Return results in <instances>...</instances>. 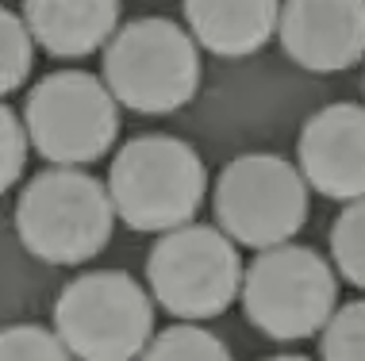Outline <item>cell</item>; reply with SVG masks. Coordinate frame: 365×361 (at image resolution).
<instances>
[{
    "label": "cell",
    "mask_w": 365,
    "mask_h": 361,
    "mask_svg": "<svg viewBox=\"0 0 365 361\" xmlns=\"http://www.w3.org/2000/svg\"><path fill=\"white\" fill-rule=\"evenodd\" d=\"M208 192L200 154L177 135H135L112 158L108 197L131 231L170 235L192 223Z\"/></svg>",
    "instance_id": "6da1fadb"
},
{
    "label": "cell",
    "mask_w": 365,
    "mask_h": 361,
    "mask_svg": "<svg viewBox=\"0 0 365 361\" xmlns=\"http://www.w3.org/2000/svg\"><path fill=\"white\" fill-rule=\"evenodd\" d=\"M115 227V208L108 184L85 169L35 173L16 200V235L31 258L46 266H81L93 261Z\"/></svg>",
    "instance_id": "7a4b0ae2"
},
{
    "label": "cell",
    "mask_w": 365,
    "mask_h": 361,
    "mask_svg": "<svg viewBox=\"0 0 365 361\" xmlns=\"http://www.w3.org/2000/svg\"><path fill=\"white\" fill-rule=\"evenodd\" d=\"M104 85L127 112L170 115L200 89V51L177 19H127L104 46Z\"/></svg>",
    "instance_id": "3957f363"
},
{
    "label": "cell",
    "mask_w": 365,
    "mask_h": 361,
    "mask_svg": "<svg viewBox=\"0 0 365 361\" xmlns=\"http://www.w3.org/2000/svg\"><path fill=\"white\" fill-rule=\"evenodd\" d=\"M54 335L77 361H135L154 338V300L123 269L81 273L54 300Z\"/></svg>",
    "instance_id": "277c9868"
},
{
    "label": "cell",
    "mask_w": 365,
    "mask_h": 361,
    "mask_svg": "<svg viewBox=\"0 0 365 361\" xmlns=\"http://www.w3.org/2000/svg\"><path fill=\"white\" fill-rule=\"evenodd\" d=\"M242 273L239 246L215 223H185L146 253L150 296L181 323L223 315L242 292Z\"/></svg>",
    "instance_id": "5b68a950"
},
{
    "label": "cell",
    "mask_w": 365,
    "mask_h": 361,
    "mask_svg": "<svg viewBox=\"0 0 365 361\" xmlns=\"http://www.w3.org/2000/svg\"><path fill=\"white\" fill-rule=\"evenodd\" d=\"M242 311L265 338L296 342L327 327L339 308V277L334 266L312 246L262 250L242 273Z\"/></svg>",
    "instance_id": "8992f818"
},
{
    "label": "cell",
    "mask_w": 365,
    "mask_h": 361,
    "mask_svg": "<svg viewBox=\"0 0 365 361\" xmlns=\"http://www.w3.org/2000/svg\"><path fill=\"white\" fill-rule=\"evenodd\" d=\"M215 227L235 246L273 250L308 223V181L277 154H242L215 177Z\"/></svg>",
    "instance_id": "52a82bcc"
},
{
    "label": "cell",
    "mask_w": 365,
    "mask_h": 361,
    "mask_svg": "<svg viewBox=\"0 0 365 361\" xmlns=\"http://www.w3.org/2000/svg\"><path fill=\"white\" fill-rule=\"evenodd\" d=\"M27 142L62 169L101 162L120 135V104L85 70L46 73L24 100Z\"/></svg>",
    "instance_id": "ba28073f"
},
{
    "label": "cell",
    "mask_w": 365,
    "mask_h": 361,
    "mask_svg": "<svg viewBox=\"0 0 365 361\" xmlns=\"http://www.w3.org/2000/svg\"><path fill=\"white\" fill-rule=\"evenodd\" d=\"M296 169L319 197L365 200V104H327L300 127Z\"/></svg>",
    "instance_id": "9c48e42d"
},
{
    "label": "cell",
    "mask_w": 365,
    "mask_h": 361,
    "mask_svg": "<svg viewBox=\"0 0 365 361\" xmlns=\"http://www.w3.org/2000/svg\"><path fill=\"white\" fill-rule=\"evenodd\" d=\"M284 54L315 73L350 70L365 58V0H292L281 4Z\"/></svg>",
    "instance_id": "30bf717a"
},
{
    "label": "cell",
    "mask_w": 365,
    "mask_h": 361,
    "mask_svg": "<svg viewBox=\"0 0 365 361\" xmlns=\"http://www.w3.org/2000/svg\"><path fill=\"white\" fill-rule=\"evenodd\" d=\"M19 16L35 46L54 58H85L104 51L120 31L115 0H27Z\"/></svg>",
    "instance_id": "8fae6325"
},
{
    "label": "cell",
    "mask_w": 365,
    "mask_h": 361,
    "mask_svg": "<svg viewBox=\"0 0 365 361\" xmlns=\"http://www.w3.org/2000/svg\"><path fill=\"white\" fill-rule=\"evenodd\" d=\"M277 19L273 0H185V31L220 58L258 54L277 35Z\"/></svg>",
    "instance_id": "7c38bea8"
},
{
    "label": "cell",
    "mask_w": 365,
    "mask_h": 361,
    "mask_svg": "<svg viewBox=\"0 0 365 361\" xmlns=\"http://www.w3.org/2000/svg\"><path fill=\"white\" fill-rule=\"evenodd\" d=\"M139 361H231V350L208 327L177 323L158 330Z\"/></svg>",
    "instance_id": "4fadbf2b"
},
{
    "label": "cell",
    "mask_w": 365,
    "mask_h": 361,
    "mask_svg": "<svg viewBox=\"0 0 365 361\" xmlns=\"http://www.w3.org/2000/svg\"><path fill=\"white\" fill-rule=\"evenodd\" d=\"M331 258L354 288L365 292V200H354L331 223Z\"/></svg>",
    "instance_id": "5bb4252c"
},
{
    "label": "cell",
    "mask_w": 365,
    "mask_h": 361,
    "mask_svg": "<svg viewBox=\"0 0 365 361\" xmlns=\"http://www.w3.org/2000/svg\"><path fill=\"white\" fill-rule=\"evenodd\" d=\"M35 66V38L27 31L24 16L0 4V96L16 93L31 77Z\"/></svg>",
    "instance_id": "9a60e30c"
},
{
    "label": "cell",
    "mask_w": 365,
    "mask_h": 361,
    "mask_svg": "<svg viewBox=\"0 0 365 361\" xmlns=\"http://www.w3.org/2000/svg\"><path fill=\"white\" fill-rule=\"evenodd\" d=\"M319 357L323 361H365V300L334 308L319 335Z\"/></svg>",
    "instance_id": "2e32d148"
},
{
    "label": "cell",
    "mask_w": 365,
    "mask_h": 361,
    "mask_svg": "<svg viewBox=\"0 0 365 361\" xmlns=\"http://www.w3.org/2000/svg\"><path fill=\"white\" fill-rule=\"evenodd\" d=\"M0 361H73L62 338L35 323L0 327Z\"/></svg>",
    "instance_id": "e0dca14e"
},
{
    "label": "cell",
    "mask_w": 365,
    "mask_h": 361,
    "mask_svg": "<svg viewBox=\"0 0 365 361\" xmlns=\"http://www.w3.org/2000/svg\"><path fill=\"white\" fill-rule=\"evenodd\" d=\"M27 131L24 120L0 100V197H4L12 184L24 177V165H27Z\"/></svg>",
    "instance_id": "ac0fdd59"
},
{
    "label": "cell",
    "mask_w": 365,
    "mask_h": 361,
    "mask_svg": "<svg viewBox=\"0 0 365 361\" xmlns=\"http://www.w3.org/2000/svg\"><path fill=\"white\" fill-rule=\"evenodd\" d=\"M262 361H312V357H304V354H277V357H262Z\"/></svg>",
    "instance_id": "d6986e66"
}]
</instances>
